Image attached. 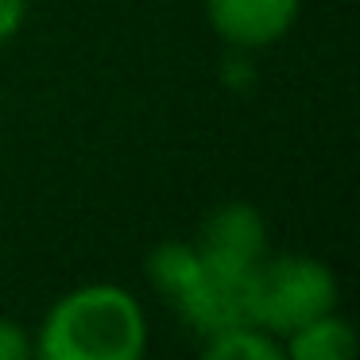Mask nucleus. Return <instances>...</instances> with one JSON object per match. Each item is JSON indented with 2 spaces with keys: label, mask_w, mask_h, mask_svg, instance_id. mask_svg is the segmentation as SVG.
Listing matches in <instances>:
<instances>
[{
  "label": "nucleus",
  "mask_w": 360,
  "mask_h": 360,
  "mask_svg": "<svg viewBox=\"0 0 360 360\" xmlns=\"http://www.w3.org/2000/svg\"><path fill=\"white\" fill-rule=\"evenodd\" d=\"M148 345V318L132 290L86 283L47 310L35 337L43 360H136Z\"/></svg>",
  "instance_id": "1"
},
{
  "label": "nucleus",
  "mask_w": 360,
  "mask_h": 360,
  "mask_svg": "<svg viewBox=\"0 0 360 360\" xmlns=\"http://www.w3.org/2000/svg\"><path fill=\"white\" fill-rule=\"evenodd\" d=\"M352 352H356L352 326L345 318H337L333 310L290 329L287 345H283V356H295V360H345Z\"/></svg>",
  "instance_id": "6"
},
{
  "label": "nucleus",
  "mask_w": 360,
  "mask_h": 360,
  "mask_svg": "<svg viewBox=\"0 0 360 360\" xmlns=\"http://www.w3.org/2000/svg\"><path fill=\"white\" fill-rule=\"evenodd\" d=\"M27 356H35V341H27L20 321L0 318V360H27Z\"/></svg>",
  "instance_id": "9"
},
{
  "label": "nucleus",
  "mask_w": 360,
  "mask_h": 360,
  "mask_svg": "<svg viewBox=\"0 0 360 360\" xmlns=\"http://www.w3.org/2000/svg\"><path fill=\"white\" fill-rule=\"evenodd\" d=\"M198 252H202L205 267H221V271H256V264L267 252V225L264 213L248 202H229L213 210L198 236Z\"/></svg>",
  "instance_id": "4"
},
{
  "label": "nucleus",
  "mask_w": 360,
  "mask_h": 360,
  "mask_svg": "<svg viewBox=\"0 0 360 360\" xmlns=\"http://www.w3.org/2000/svg\"><path fill=\"white\" fill-rule=\"evenodd\" d=\"M171 302L205 337L233 326H256V318H252V271H221V267L202 264L198 279Z\"/></svg>",
  "instance_id": "3"
},
{
  "label": "nucleus",
  "mask_w": 360,
  "mask_h": 360,
  "mask_svg": "<svg viewBox=\"0 0 360 360\" xmlns=\"http://www.w3.org/2000/svg\"><path fill=\"white\" fill-rule=\"evenodd\" d=\"M24 16H27V0H0V43H8L24 27Z\"/></svg>",
  "instance_id": "10"
},
{
  "label": "nucleus",
  "mask_w": 360,
  "mask_h": 360,
  "mask_svg": "<svg viewBox=\"0 0 360 360\" xmlns=\"http://www.w3.org/2000/svg\"><path fill=\"white\" fill-rule=\"evenodd\" d=\"M333 306L337 279L314 256H264L252 271V318L275 337H287L290 329L321 318Z\"/></svg>",
  "instance_id": "2"
},
{
  "label": "nucleus",
  "mask_w": 360,
  "mask_h": 360,
  "mask_svg": "<svg viewBox=\"0 0 360 360\" xmlns=\"http://www.w3.org/2000/svg\"><path fill=\"white\" fill-rule=\"evenodd\" d=\"M198 271H202V252H198V244L167 240V244H159L148 259L151 283H155L167 298H179L182 290L198 279Z\"/></svg>",
  "instance_id": "7"
},
{
  "label": "nucleus",
  "mask_w": 360,
  "mask_h": 360,
  "mask_svg": "<svg viewBox=\"0 0 360 360\" xmlns=\"http://www.w3.org/2000/svg\"><path fill=\"white\" fill-rule=\"evenodd\" d=\"M205 356L213 360H279L283 345L264 326H233L205 337Z\"/></svg>",
  "instance_id": "8"
},
{
  "label": "nucleus",
  "mask_w": 360,
  "mask_h": 360,
  "mask_svg": "<svg viewBox=\"0 0 360 360\" xmlns=\"http://www.w3.org/2000/svg\"><path fill=\"white\" fill-rule=\"evenodd\" d=\"M302 0H205L210 27L233 47H267L290 32Z\"/></svg>",
  "instance_id": "5"
}]
</instances>
